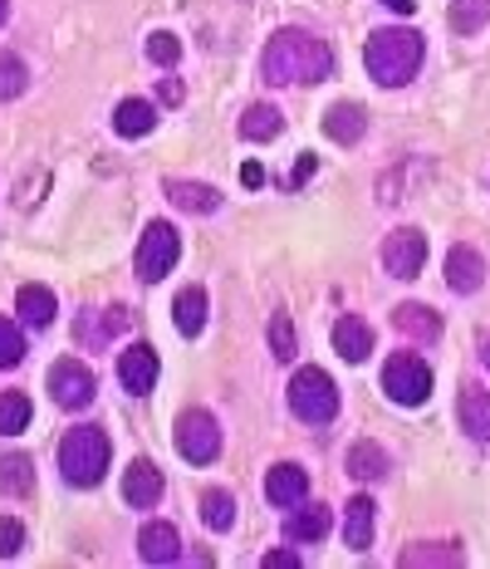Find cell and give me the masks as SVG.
I'll list each match as a JSON object with an SVG mask.
<instances>
[{"instance_id": "5b68a950", "label": "cell", "mask_w": 490, "mask_h": 569, "mask_svg": "<svg viewBox=\"0 0 490 569\" xmlns=\"http://www.w3.org/2000/svg\"><path fill=\"white\" fill-rule=\"evenodd\" d=\"M382 388H388V398L402 402V408H422V402L432 398V369H427L422 359H412V353H398V359H388V369H382Z\"/></svg>"}, {"instance_id": "52a82bcc", "label": "cell", "mask_w": 490, "mask_h": 569, "mask_svg": "<svg viewBox=\"0 0 490 569\" xmlns=\"http://www.w3.org/2000/svg\"><path fill=\"white\" fill-rule=\"evenodd\" d=\"M177 251H182V241H177L172 221H148V231H142V241H138V280L158 284L167 270L177 266Z\"/></svg>"}, {"instance_id": "8992f818", "label": "cell", "mask_w": 490, "mask_h": 569, "mask_svg": "<svg viewBox=\"0 0 490 569\" xmlns=\"http://www.w3.org/2000/svg\"><path fill=\"white\" fill-rule=\"evenodd\" d=\"M177 452H182L191 467H207V461H217L221 452V427L211 418L207 408H191L177 418Z\"/></svg>"}, {"instance_id": "8fae6325", "label": "cell", "mask_w": 490, "mask_h": 569, "mask_svg": "<svg viewBox=\"0 0 490 569\" xmlns=\"http://www.w3.org/2000/svg\"><path fill=\"white\" fill-rule=\"evenodd\" d=\"M447 284L457 295H476L486 284V260L476 246H451L447 251Z\"/></svg>"}, {"instance_id": "6da1fadb", "label": "cell", "mask_w": 490, "mask_h": 569, "mask_svg": "<svg viewBox=\"0 0 490 569\" xmlns=\"http://www.w3.org/2000/svg\"><path fill=\"white\" fill-rule=\"evenodd\" d=\"M333 74V50L319 34L280 30L266 50V79L270 84H319Z\"/></svg>"}, {"instance_id": "4dcf8cb0", "label": "cell", "mask_w": 490, "mask_h": 569, "mask_svg": "<svg viewBox=\"0 0 490 569\" xmlns=\"http://www.w3.org/2000/svg\"><path fill=\"white\" fill-rule=\"evenodd\" d=\"M201 520H207L211 530H231V520H236V496H231V491H207V496H201Z\"/></svg>"}, {"instance_id": "7c38bea8", "label": "cell", "mask_w": 490, "mask_h": 569, "mask_svg": "<svg viewBox=\"0 0 490 569\" xmlns=\"http://www.w3.org/2000/svg\"><path fill=\"white\" fill-rule=\"evenodd\" d=\"M123 501L138 506V511H148V506L162 501V471L152 467V461H133L123 477Z\"/></svg>"}, {"instance_id": "74e56055", "label": "cell", "mask_w": 490, "mask_h": 569, "mask_svg": "<svg viewBox=\"0 0 490 569\" xmlns=\"http://www.w3.org/2000/svg\"><path fill=\"white\" fill-rule=\"evenodd\" d=\"M266 569H300V555H290V550H270V555H266Z\"/></svg>"}, {"instance_id": "d6986e66", "label": "cell", "mask_w": 490, "mask_h": 569, "mask_svg": "<svg viewBox=\"0 0 490 569\" xmlns=\"http://www.w3.org/2000/svg\"><path fill=\"white\" fill-rule=\"evenodd\" d=\"M329 526H333L329 506H300V511L284 520V536H290L294 545H309V540H324Z\"/></svg>"}, {"instance_id": "836d02e7", "label": "cell", "mask_w": 490, "mask_h": 569, "mask_svg": "<svg viewBox=\"0 0 490 569\" xmlns=\"http://www.w3.org/2000/svg\"><path fill=\"white\" fill-rule=\"evenodd\" d=\"M20 359H26V339L10 319H0V369H16Z\"/></svg>"}, {"instance_id": "277c9868", "label": "cell", "mask_w": 490, "mask_h": 569, "mask_svg": "<svg viewBox=\"0 0 490 569\" xmlns=\"http://www.w3.org/2000/svg\"><path fill=\"white\" fill-rule=\"evenodd\" d=\"M290 408L304 422H329L339 412V388L324 369H300L290 378Z\"/></svg>"}, {"instance_id": "3957f363", "label": "cell", "mask_w": 490, "mask_h": 569, "mask_svg": "<svg viewBox=\"0 0 490 569\" xmlns=\"http://www.w3.org/2000/svg\"><path fill=\"white\" fill-rule=\"evenodd\" d=\"M59 471H64L69 486H99L103 471H109V437L103 427H69L64 442H59Z\"/></svg>"}, {"instance_id": "d4e9b609", "label": "cell", "mask_w": 490, "mask_h": 569, "mask_svg": "<svg viewBox=\"0 0 490 569\" xmlns=\"http://www.w3.org/2000/svg\"><path fill=\"white\" fill-rule=\"evenodd\" d=\"M280 128H284V118H280V109H270V103H250L241 113V138H250V142L280 138Z\"/></svg>"}, {"instance_id": "5bb4252c", "label": "cell", "mask_w": 490, "mask_h": 569, "mask_svg": "<svg viewBox=\"0 0 490 569\" xmlns=\"http://www.w3.org/2000/svg\"><path fill=\"white\" fill-rule=\"evenodd\" d=\"M333 349H339V359L363 363L368 353H373V329H368L358 315H343L339 325H333Z\"/></svg>"}, {"instance_id": "e0dca14e", "label": "cell", "mask_w": 490, "mask_h": 569, "mask_svg": "<svg viewBox=\"0 0 490 569\" xmlns=\"http://www.w3.org/2000/svg\"><path fill=\"white\" fill-rule=\"evenodd\" d=\"M266 496L274 506H300L309 496V477L300 467H290V461H280V467H270V477H266Z\"/></svg>"}, {"instance_id": "cb8c5ba5", "label": "cell", "mask_w": 490, "mask_h": 569, "mask_svg": "<svg viewBox=\"0 0 490 569\" xmlns=\"http://www.w3.org/2000/svg\"><path fill=\"white\" fill-rule=\"evenodd\" d=\"M461 427L476 437V442H490V393L466 388L461 393Z\"/></svg>"}, {"instance_id": "d590c367", "label": "cell", "mask_w": 490, "mask_h": 569, "mask_svg": "<svg viewBox=\"0 0 490 569\" xmlns=\"http://www.w3.org/2000/svg\"><path fill=\"white\" fill-rule=\"evenodd\" d=\"M270 349H274V359H284V363L294 359V325L284 315L270 325Z\"/></svg>"}, {"instance_id": "f1b7e54d", "label": "cell", "mask_w": 490, "mask_h": 569, "mask_svg": "<svg viewBox=\"0 0 490 569\" xmlns=\"http://www.w3.org/2000/svg\"><path fill=\"white\" fill-rule=\"evenodd\" d=\"M490 26V0H457L451 6V30L457 34H476Z\"/></svg>"}, {"instance_id": "ffe728a7", "label": "cell", "mask_w": 490, "mask_h": 569, "mask_svg": "<svg viewBox=\"0 0 490 569\" xmlns=\"http://www.w3.org/2000/svg\"><path fill=\"white\" fill-rule=\"evenodd\" d=\"M172 319H177V329H182L187 339H197L201 329H207V290H201V284H187V290L177 295V305H172Z\"/></svg>"}, {"instance_id": "4316f807", "label": "cell", "mask_w": 490, "mask_h": 569, "mask_svg": "<svg viewBox=\"0 0 490 569\" xmlns=\"http://www.w3.org/2000/svg\"><path fill=\"white\" fill-rule=\"evenodd\" d=\"M0 486H6V496H30V491H34V467H30V457H20V452H6V457H0Z\"/></svg>"}, {"instance_id": "44dd1931", "label": "cell", "mask_w": 490, "mask_h": 569, "mask_svg": "<svg viewBox=\"0 0 490 569\" xmlns=\"http://www.w3.org/2000/svg\"><path fill=\"white\" fill-rule=\"evenodd\" d=\"M343 540H349V550H368L373 545V501L368 496H353L343 506Z\"/></svg>"}, {"instance_id": "ee69618b", "label": "cell", "mask_w": 490, "mask_h": 569, "mask_svg": "<svg viewBox=\"0 0 490 569\" xmlns=\"http://www.w3.org/2000/svg\"><path fill=\"white\" fill-rule=\"evenodd\" d=\"M486 363H490V343H486Z\"/></svg>"}, {"instance_id": "ba28073f", "label": "cell", "mask_w": 490, "mask_h": 569, "mask_svg": "<svg viewBox=\"0 0 490 569\" xmlns=\"http://www.w3.org/2000/svg\"><path fill=\"white\" fill-rule=\"evenodd\" d=\"M422 266H427V236L422 231L402 227V231H392L388 241H382V270H388V276L417 280L422 276Z\"/></svg>"}, {"instance_id": "30bf717a", "label": "cell", "mask_w": 490, "mask_h": 569, "mask_svg": "<svg viewBox=\"0 0 490 569\" xmlns=\"http://www.w3.org/2000/svg\"><path fill=\"white\" fill-rule=\"evenodd\" d=\"M118 378H123L128 393H152L158 388V353L148 349V343H133V349H123V359H118Z\"/></svg>"}, {"instance_id": "b9f144b4", "label": "cell", "mask_w": 490, "mask_h": 569, "mask_svg": "<svg viewBox=\"0 0 490 569\" xmlns=\"http://www.w3.org/2000/svg\"><path fill=\"white\" fill-rule=\"evenodd\" d=\"M392 10H398V16H412V0H388Z\"/></svg>"}, {"instance_id": "83f0119b", "label": "cell", "mask_w": 490, "mask_h": 569, "mask_svg": "<svg viewBox=\"0 0 490 569\" xmlns=\"http://www.w3.org/2000/svg\"><path fill=\"white\" fill-rule=\"evenodd\" d=\"M30 418H34V408H30L26 393H0V437L26 432Z\"/></svg>"}, {"instance_id": "9a60e30c", "label": "cell", "mask_w": 490, "mask_h": 569, "mask_svg": "<svg viewBox=\"0 0 490 569\" xmlns=\"http://www.w3.org/2000/svg\"><path fill=\"white\" fill-rule=\"evenodd\" d=\"M392 325H398V335H408L412 343L441 339V315L427 310V305H398V310H392Z\"/></svg>"}, {"instance_id": "e575fe53", "label": "cell", "mask_w": 490, "mask_h": 569, "mask_svg": "<svg viewBox=\"0 0 490 569\" xmlns=\"http://www.w3.org/2000/svg\"><path fill=\"white\" fill-rule=\"evenodd\" d=\"M148 59H152V64H162V69H172L177 59H182L177 34H152V40H148Z\"/></svg>"}, {"instance_id": "f35d334b", "label": "cell", "mask_w": 490, "mask_h": 569, "mask_svg": "<svg viewBox=\"0 0 490 569\" xmlns=\"http://www.w3.org/2000/svg\"><path fill=\"white\" fill-rule=\"evenodd\" d=\"M158 99H162V103H182V99H187V89H182V79H162V89H158Z\"/></svg>"}, {"instance_id": "8d00e7d4", "label": "cell", "mask_w": 490, "mask_h": 569, "mask_svg": "<svg viewBox=\"0 0 490 569\" xmlns=\"http://www.w3.org/2000/svg\"><path fill=\"white\" fill-rule=\"evenodd\" d=\"M20 545H26V530H20L16 516H0V560H16Z\"/></svg>"}, {"instance_id": "ab89813d", "label": "cell", "mask_w": 490, "mask_h": 569, "mask_svg": "<svg viewBox=\"0 0 490 569\" xmlns=\"http://www.w3.org/2000/svg\"><path fill=\"white\" fill-rule=\"evenodd\" d=\"M241 182H246V187H260V182H266V168H260V162H246V168H241Z\"/></svg>"}, {"instance_id": "7a4b0ae2", "label": "cell", "mask_w": 490, "mask_h": 569, "mask_svg": "<svg viewBox=\"0 0 490 569\" xmlns=\"http://www.w3.org/2000/svg\"><path fill=\"white\" fill-rule=\"evenodd\" d=\"M422 54H427L422 34H417V30H402V26L373 30V40H368V50H363L368 74H373L382 89H402V84H412V74L422 69Z\"/></svg>"}, {"instance_id": "1f68e13d", "label": "cell", "mask_w": 490, "mask_h": 569, "mask_svg": "<svg viewBox=\"0 0 490 569\" xmlns=\"http://www.w3.org/2000/svg\"><path fill=\"white\" fill-rule=\"evenodd\" d=\"M123 325H128V310H118V305H113V310L103 315V319L83 315V319H79V339H83V343H89V339L109 343V339H113V335H118V329H123Z\"/></svg>"}, {"instance_id": "7bdbcfd3", "label": "cell", "mask_w": 490, "mask_h": 569, "mask_svg": "<svg viewBox=\"0 0 490 569\" xmlns=\"http://www.w3.org/2000/svg\"><path fill=\"white\" fill-rule=\"evenodd\" d=\"M6 16H10V0H0V26H6Z\"/></svg>"}, {"instance_id": "4fadbf2b", "label": "cell", "mask_w": 490, "mask_h": 569, "mask_svg": "<svg viewBox=\"0 0 490 569\" xmlns=\"http://www.w3.org/2000/svg\"><path fill=\"white\" fill-rule=\"evenodd\" d=\"M138 555L148 565H172L177 555H182V536H177V526H167V520H152V526L138 536Z\"/></svg>"}, {"instance_id": "9c48e42d", "label": "cell", "mask_w": 490, "mask_h": 569, "mask_svg": "<svg viewBox=\"0 0 490 569\" xmlns=\"http://www.w3.org/2000/svg\"><path fill=\"white\" fill-rule=\"evenodd\" d=\"M50 393L59 408H69V412H79V408H89L93 393H99V383H93V373L83 369L79 359H59L54 369H50Z\"/></svg>"}, {"instance_id": "60d3db41", "label": "cell", "mask_w": 490, "mask_h": 569, "mask_svg": "<svg viewBox=\"0 0 490 569\" xmlns=\"http://www.w3.org/2000/svg\"><path fill=\"white\" fill-rule=\"evenodd\" d=\"M309 172H314V158H304V162H300V172H294V177H290V187H294V182H304V177H309Z\"/></svg>"}, {"instance_id": "7402d4cb", "label": "cell", "mask_w": 490, "mask_h": 569, "mask_svg": "<svg viewBox=\"0 0 490 569\" xmlns=\"http://www.w3.org/2000/svg\"><path fill=\"white\" fill-rule=\"evenodd\" d=\"M113 128L123 138H148L152 128H158V113H152L148 99H123L118 103V113H113Z\"/></svg>"}, {"instance_id": "d6a6232c", "label": "cell", "mask_w": 490, "mask_h": 569, "mask_svg": "<svg viewBox=\"0 0 490 569\" xmlns=\"http://www.w3.org/2000/svg\"><path fill=\"white\" fill-rule=\"evenodd\" d=\"M466 555L457 550V545H412V550H402L398 565H461Z\"/></svg>"}, {"instance_id": "2e32d148", "label": "cell", "mask_w": 490, "mask_h": 569, "mask_svg": "<svg viewBox=\"0 0 490 569\" xmlns=\"http://www.w3.org/2000/svg\"><path fill=\"white\" fill-rule=\"evenodd\" d=\"M324 133H329L333 142H343V148H353V142L368 133L363 103H333V109L324 113Z\"/></svg>"}, {"instance_id": "603a6c76", "label": "cell", "mask_w": 490, "mask_h": 569, "mask_svg": "<svg viewBox=\"0 0 490 569\" xmlns=\"http://www.w3.org/2000/svg\"><path fill=\"white\" fill-rule=\"evenodd\" d=\"M16 310H20V319H26V325H34V329H44L54 319V295L44 290V284H20V295H16Z\"/></svg>"}, {"instance_id": "484cf974", "label": "cell", "mask_w": 490, "mask_h": 569, "mask_svg": "<svg viewBox=\"0 0 490 569\" xmlns=\"http://www.w3.org/2000/svg\"><path fill=\"white\" fill-rule=\"evenodd\" d=\"M382 471H388V452L373 442H353L349 447V477L353 481H378Z\"/></svg>"}, {"instance_id": "ac0fdd59", "label": "cell", "mask_w": 490, "mask_h": 569, "mask_svg": "<svg viewBox=\"0 0 490 569\" xmlns=\"http://www.w3.org/2000/svg\"><path fill=\"white\" fill-rule=\"evenodd\" d=\"M167 201L182 211H197V217H211L221 207V192L207 182H167Z\"/></svg>"}, {"instance_id": "f546056e", "label": "cell", "mask_w": 490, "mask_h": 569, "mask_svg": "<svg viewBox=\"0 0 490 569\" xmlns=\"http://www.w3.org/2000/svg\"><path fill=\"white\" fill-rule=\"evenodd\" d=\"M30 84V74H26V59L20 54H0V103H10V99H20Z\"/></svg>"}]
</instances>
